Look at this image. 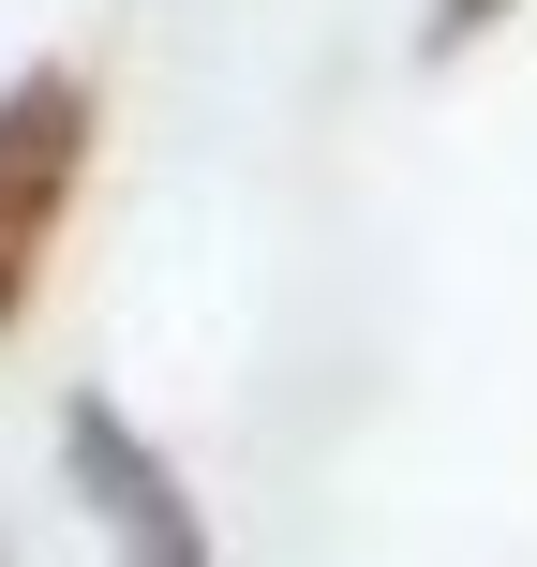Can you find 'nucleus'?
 <instances>
[{"instance_id":"2","label":"nucleus","mask_w":537,"mask_h":567,"mask_svg":"<svg viewBox=\"0 0 537 567\" xmlns=\"http://www.w3.org/2000/svg\"><path fill=\"white\" fill-rule=\"evenodd\" d=\"M75 463H90V493H105V508L135 523V538L165 553V567H195V523H179V478H165V463H149L135 433L105 419V403H90V419H75Z\"/></svg>"},{"instance_id":"1","label":"nucleus","mask_w":537,"mask_h":567,"mask_svg":"<svg viewBox=\"0 0 537 567\" xmlns=\"http://www.w3.org/2000/svg\"><path fill=\"white\" fill-rule=\"evenodd\" d=\"M75 195V90H16V120H0V313H16L30 284V239H45V209Z\"/></svg>"}]
</instances>
